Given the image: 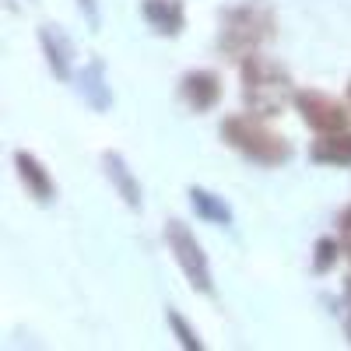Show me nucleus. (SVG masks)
Returning <instances> with one entry per match:
<instances>
[{
  "mask_svg": "<svg viewBox=\"0 0 351 351\" xmlns=\"http://www.w3.org/2000/svg\"><path fill=\"white\" fill-rule=\"evenodd\" d=\"M278 36V18L271 4L263 0H246L221 14L218 28V49L232 60H246V56L260 53V46H267Z\"/></svg>",
  "mask_w": 351,
  "mask_h": 351,
  "instance_id": "nucleus-1",
  "label": "nucleus"
},
{
  "mask_svg": "<svg viewBox=\"0 0 351 351\" xmlns=\"http://www.w3.org/2000/svg\"><path fill=\"white\" fill-rule=\"evenodd\" d=\"M221 141L232 152H239L243 158L256 162V165H281L291 158V141L278 130H271L267 116L256 112H232L218 127Z\"/></svg>",
  "mask_w": 351,
  "mask_h": 351,
  "instance_id": "nucleus-2",
  "label": "nucleus"
},
{
  "mask_svg": "<svg viewBox=\"0 0 351 351\" xmlns=\"http://www.w3.org/2000/svg\"><path fill=\"white\" fill-rule=\"evenodd\" d=\"M239 84H243V102L256 116H281L288 102H295V88H291V74L271 60V56H246L239 60Z\"/></svg>",
  "mask_w": 351,
  "mask_h": 351,
  "instance_id": "nucleus-3",
  "label": "nucleus"
},
{
  "mask_svg": "<svg viewBox=\"0 0 351 351\" xmlns=\"http://www.w3.org/2000/svg\"><path fill=\"white\" fill-rule=\"evenodd\" d=\"M165 243H169V253L176 256V263H180V271L186 274L190 288L200 291V295H215V274H211L208 253L197 243L190 225L180 218H169L165 221Z\"/></svg>",
  "mask_w": 351,
  "mask_h": 351,
  "instance_id": "nucleus-4",
  "label": "nucleus"
},
{
  "mask_svg": "<svg viewBox=\"0 0 351 351\" xmlns=\"http://www.w3.org/2000/svg\"><path fill=\"white\" fill-rule=\"evenodd\" d=\"M295 109L302 116V123L316 134H337L351 127V112L344 102H337L327 92H316V88H306V92H295Z\"/></svg>",
  "mask_w": 351,
  "mask_h": 351,
  "instance_id": "nucleus-5",
  "label": "nucleus"
},
{
  "mask_svg": "<svg viewBox=\"0 0 351 351\" xmlns=\"http://www.w3.org/2000/svg\"><path fill=\"white\" fill-rule=\"evenodd\" d=\"M180 95L193 112H211L221 102V77L208 67H197L190 74H183L180 81Z\"/></svg>",
  "mask_w": 351,
  "mask_h": 351,
  "instance_id": "nucleus-6",
  "label": "nucleus"
},
{
  "mask_svg": "<svg viewBox=\"0 0 351 351\" xmlns=\"http://www.w3.org/2000/svg\"><path fill=\"white\" fill-rule=\"evenodd\" d=\"M102 169H106V180L112 183L116 197H120L130 211H141L144 208V197H141V183H137V176L130 172L127 158L120 152H106L102 155Z\"/></svg>",
  "mask_w": 351,
  "mask_h": 351,
  "instance_id": "nucleus-7",
  "label": "nucleus"
},
{
  "mask_svg": "<svg viewBox=\"0 0 351 351\" xmlns=\"http://www.w3.org/2000/svg\"><path fill=\"white\" fill-rule=\"evenodd\" d=\"M14 169H18V180L25 183V190H28V197H36L39 204H49L53 197H56V183H53V176H49V169L32 155V152H14Z\"/></svg>",
  "mask_w": 351,
  "mask_h": 351,
  "instance_id": "nucleus-8",
  "label": "nucleus"
},
{
  "mask_svg": "<svg viewBox=\"0 0 351 351\" xmlns=\"http://www.w3.org/2000/svg\"><path fill=\"white\" fill-rule=\"evenodd\" d=\"M141 14L158 36H180L186 28L183 0H141Z\"/></svg>",
  "mask_w": 351,
  "mask_h": 351,
  "instance_id": "nucleus-9",
  "label": "nucleus"
},
{
  "mask_svg": "<svg viewBox=\"0 0 351 351\" xmlns=\"http://www.w3.org/2000/svg\"><path fill=\"white\" fill-rule=\"evenodd\" d=\"M39 46H43V53H46V64H49L53 77H56V81H71V56H74L71 39H67L56 25H43V28H39Z\"/></svg>",
  "mask_w": 351,
  "mask_h": 351,
  "instance_id": "nucleus-10",
  "label": "nucleus"
},
{
  "mask_svg": "<svg viewBox=\"0 0 351 351\" xmlns=\"http://www.w3.org/2000/svg\"><path fill=\"white\" fill-rule=\"evenodd\" d=\"M81 95H84V102L92 106L95 112H106L109 106H112V92H109V84H106V64L99 60V56H92L88 60V67L81 71Z\"/></svg>",
  "mask_w": 351,
  "mask_h": 351,
  "instance_id": "nucleus-11",
  "label": "nucleus"
},
{
  "mask_svg": "<svg viewBox=\"0 0 351 351\" xmlns=\"http://www.w3.org/2000/svg\"><path fill=\"white\" fill-rule=\"evenodd\" d=\"M309 158L316 165H351V130L319 134V141L309 144Z\"/></svg>",
  "mask_w": 351,
  "mask_h": 351,
  "instance_id": "nucleus-12",
  "label": "nucleus"
},
{
  "mask_svg": "<svg viewBox=\"0 0 351 351\" xmlns=\"http://www.w3.org/2000/svg\"><path fill=\"white\" fill-rule=\"evenodd\" d=\"M190 208L197 211V218L211 221V225H232V208L225 204V197L204 190V186H190Z\"/></svg>",
  "mask_w": 351,
  "mask_h": 351,
  "instance_id": "nucleus-13",
  "label": "nucleus"
},
{
  "mask_svg": "<svg viewBox=\"0 0 351 351\" xmlns=\"http://www.w3.org/2000/svg\"><path fill=\"white\" fill-rule=\"evenodd\" d=\"M341 250H344V246H341L334 236H319V239H316V246H313V271H316V274L334 271V267H337Z\"/></svg>",
  "mask_w": 351,
  "mask_h": 351,
  "instance_id": "nucleus-14",
  "label": "nucleus"
},
{
  "mask_svg": "<svg viewBox=\"0 0 351 351\" xmlns=\"http://www.w3.org/2000/svg\"><path fill=\"white\" fill-rule=\"evenodd\" d=\"M165 324H169V330L176 334V341H180L186 351H200L204 348V341H200V334L183 319V313L180 309H165Z\"/></svg>",
  "mask_w": 351,
  "mask_h": 351,
  "instance_id": "nucleus-15",
  "label": "nucleus"
},
{
  "mask_svg": "<svg viewBox=\"0 0 351 351\" xmlns=\"http://www.w3.org/2000/svg\"><path fill=\"white\" fill-rule=\"evenodd\" d=\"M77 8H81V14L88 18V25H92V28L102 25V14H99V4H95V0H77Z\"/></svg>",
  "mask_w": 351,
  "mask_h": 351,
  "instance_id": "nucleus-16",
  "label": "nucleus"
},
{
  "mask_svg": "<svg viewBox=\"0 0 351 351\" xmlns=\"http://www.w3.org/2000/svg\"><path fill=\"white\" fill-rule=\"evenodd\" d=\"M337 228L344 232V236H351V204H348V208L337 215Z\"/></svg>",
  "mask_w": 351,
  "mask_h": 351,
  "instance_id": "nucleus-17",
  "label": "nucleus"
},
{
  "mask_svg": "<svg viewBox=\"0 0 351 351\" xmlns=\"http://www.w3.org/2000/svg\"><path fill=\"white\" fill-rule=\"evenodd\" d=\"M348 319H344V330H348V341H351V278H348Z\"/></svg>",
  "mask_w": 351,
  "mask_h": 351,
  "instance_id": "nucleus-18",
  "label": "nucleus"
},
{
  "mask_svg": "<svg viewBox=\"0 0 351 351\" xmlns=\"http://www.w3.org/2000/svg\"><path fill=\"white\" fill-rule=\"evenodd\" d=\"M344 253H348V260H351V236L344 239Z\"/></svg>",
  "mask_w": 351,
  "mask_h": 351,
  "instance_id": "nucleus-19",
  "label": "nucleus"
},
{
  "mask_svg": "<svg viewBox=\"0 0 351 351\" xmlns=\"http://www.w3.org/2000/svg\"><path fill=\"white\" fill-rule=\"evenodd\" d=\"M348 99H351V84H348Z\"/></svg>",
  "mask_w": 351,
  "mask_h": 351,
  "instance_id": "nucleus-20",
  "label": "nucleus"
}]
</instances>
